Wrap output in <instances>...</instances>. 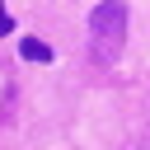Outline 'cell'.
<instances>
[{"mask_svg":"<svg viewBox=\"0 0 150 150\" xmlns=\"http://www.w3.org/2000/svg\"><path fill=\"white\" fill-rule=\"evenodd\" d=\"M89 47L103 66H112L127 47V5L122 0H103L94 14H89Z\"/></svg>","mask_w":150,"mask_h":150,"instance_id":"obj_1","label":"cell"},{"mask_svg":"<svg viewBox=\"0 0 150 150\" xmlns=\"http://www.w3.org/2000/svg\"><path fill=\"white\" fill-rule=\"evenodd\" d=\"M19 52H23L28 61H47V56H52V47H47V42H33V38H23V47H19Z\"/></svg>","mask_w":150,"mask_h":150,"instance_id":"obj_2","label":"cell"},{"mask_svg":"<svg viewBox=\"0 0 150 150\" xmlns=\"http://www.w3.org/2000/svg\"><path fill=\"white\" fill-rule=\"evenodd\" d=\"M9 28H14V23H9V14L0 9V33H9Z\"/></svg>","mask_w":150,"mask_h":150,"instance_id":"obj_3","label":"cell"},{"mask_svg":"<svg viewBox=\"0 0 150 150\" xmlns=\"http://www.w3.org/2000/svg\"><path fill=\"white\" fill-rule=\"evenodd\" d=\"M145 150H150V136H145Z\"/></svg>","mask_w":150,"mask_h":150,"instance_id":"obj_4","label":"cell"}]
</instances>
